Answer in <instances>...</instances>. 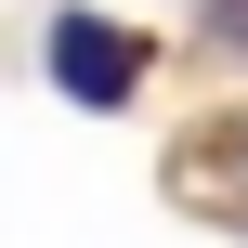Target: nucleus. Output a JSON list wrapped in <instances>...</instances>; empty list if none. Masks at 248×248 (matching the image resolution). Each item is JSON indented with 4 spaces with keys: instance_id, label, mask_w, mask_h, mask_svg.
<instances>
[{
    "instance_id": "f257e3e1",
    "label": "nucleus",
    "mask_w": 248,
    "mask_h": 248,
    "mask_svg": "<svg viewBox=\"0 0 248 248\" xmlns=\"http://www.w3.org/2000/svg\"><path fill=\"white\" fill-rule=\"evenodd\" d=\"M52 92L65 105H131L144 92V39L118 13H52Z\"/></svg>"
}]
</instances>
